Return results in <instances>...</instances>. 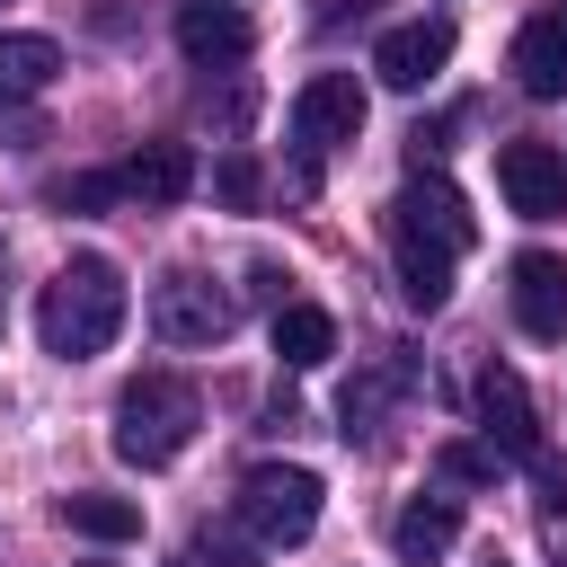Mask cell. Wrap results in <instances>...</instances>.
<instances>
[{
  "label": "cell",
  "mask_w": 567,
  "mask_h": 567,
  "mask_svg": "<svg viewBox=\"0 0 567 567\" xmlns=\"http://www.w3.org/2000/svg\"><path fill=\"white\" fill-rule=\"evenodd\" d=\"M284 284H292V275H284L275 257H257V266H248V292H257V301H275V310H284Z\"/></svg>",
  "instance_id": "23"
},
{
  "label": "cell",
  "mask_w": 567,
  "mask_h": 567,
  "mask_svg": "<svg viewBox=\"0 0 567 567\" xmlns=\"http://www.w3.org/2000/svg\"><path fill=\"white\" fill-rule=\"evenodd\" d=\"M443 62H452V18H408V27H381V44H372V80L399 97H416Z\"/></svg>",
  "instance_id": "8"
},
{
  "label": "cell",
  "mask_w": 567,
  "mask_h": 567,
  "mask_svg": "<svg viewBox=\"0 0 567 567\" xmlns=\"http://www.w3.org/2000/svg\"><path fill=\"white\" fill-rule=\"evenodd\" d=\"M487 567H505V558H487Z\"/></svg>",
  "instance_id": "26"
},
{
  "label": "cell",
  "mask_w": 567,
  "mask_h": 567,
  "mask_svg": "<svg viewBox=\"0 0 567 567\" xmlns=\"http://www.w3.org/2000/svg\"><path fill=\"white\" fill-rule=\"evenodd\" d=\"M461 540V496H408L399 523H390V549L399 567H443V549Z\"/></svg>",
  "instance_id": "13"
},
{
  "label": "cell",
  "mask_w": 567,
  "mask_h": 567,
  "mask_svg": "<svg viewBox=\"0 0 567 567\" xmlns=\"http://www.w3.org/2000/svg\"><path fill=\"white\" fill-rule=\"evenodd\" d=\"M532 470H540V505H549V523H558V514H567V470H558V461H532Z\"/></svg>",
  "instance_id": "24"
},
{
  "label": "cell",
  "mask_w": 567,
  "mask_h": 567,
  "mask_svg": "<svg viewBox=\"0 0 567 567\" xmlns=\"http://www.w3.org/2000/svg\"><path fill=\"white\" fill-rule=\"evenodd\" d=\"M257 549H266V540H221V532H204V540H195V567H257Z\"/></svg>",
  "instance_id": "21"
},
{
  "label": "cell",
  "mask_w": 567,
  "mask_h": 567,
  "mask_svg": "<svg viewBox=\"0 0 567 567\" xmlns=\"http://www.w3.org/2000/svg\"><path fill=\"white\" fill-rule=\"evenodd\" d=\"M115 177H124V195H133V204L168 213V204H186V195H195V151H186V142H142Z\"/></svg>",
  "instance_id": "12"
},
{
  "label": "cell",
  "mask_w": 567,
  "mask_h": 567,
  "mask_svg": "<svg viewBox=\"0 0 567 567\" xmlns=\"http://www.w3.org/2000/svg\"><path fill=\"white\" fill-rule=\"evenodd\" d=\"M186 567H195V558H186Z\"/></svg>",
  "instance_id": "27"
},
{
  "label": "cell",
  "mask_w": 567,
  "mask_h": 567,
  "mask_svg": "<svg viewBox=\"0 0 567 567\" xmlns=\"http://www.w3.org/2000/svg\"><path fill=\"white\" fill-rule=\"evenodd\" d=\"M275 354H284V372L328 363V354H337V319H328L319 301H284V310H275Z\"/></svg>",
  "instance_id": "15"
},
{
  "label": "cell",
  "mask_w": 567,
  "mask_h": 567,
  "mask_svg": "<svg viewBox=\"0 0 567 567\" xmlns=\"http://www.w3.org/2000/svg\"><path fill=\"white\" fill-rule=\"evenodd\" d=\"M62 523H71L80 540H106V549H115V540H142V505H133V496H106V487H71V496H62Z\"/></svg>",
  "instance_id": "16"
},
{
  "label": "cell",
  "mask_w": 567,
  "mask_h": 567,
  "mask_svg": "<svg viewBox=\"0 0 567 567\" xmlns=\"http://www.w3.org/2000/svg\"><path fill=\"white\" fill-rule=\"evenodd\" d=\"M0 328H9V284H0Z\"/></svg>",
  "instance_id": "25"
},
{
  "label": "cell",
  "mask_w": 567,
  "mask_h": 567,
  "mask_svg": "<svg viewBox=\"0 0 567 567\" xmlns=\"http://www.w3.org/2000/svg\"><path fill=\"white\" fill-rule=\"evenodd\" d=\"M478 239L470 204L443 186V177H408L390 195V248H399V292L408 310H443L452 301V257Z\"/></svg>",
  "instance_id": "1"
},
{
  "label": "cell",
  "mask_w": 567,
  "mask_h": 567,
  "mask_svg": "<svg viewBox=\"0 0 567 567\" xmlns=\"http://www.w3.org/2000/svg\"><path fill=\"white\" fill-rule=\"evenodd\" d=\"M399 390H408V363H399V354H390V363H372V372L346 390V443H354V434H381V408H390Z\"/></svg>",
  "instance_id": "18"
},
{
  "label": "cell",
  "mask_w": 567,
  "mask_h": 567,
  "mask_svg": "<svg viewBox=\"0 0 567 567\" xmlns=\"http://www.w3.org/2000/svg\"><path fill=\"white\" fill-rule=\"evenodd\" d=\"M230 319H239V301L213 275H195V266H177V275L151 284V328L168 346H213V337H230Z\"/></svg>",
  "instance_id": "6"
},
{
  "label": "cell",
  "mask_w": 567,
  "mask_h": 567,
  "mask_svg": "<svg viewBox=\"0 0 567 567\" xmlns=\"http://www.w3.org/2000/svg\"><path fill=\"white\" fill-rule=\"evenodd\" d=\"M230 514H239V532H248V540H266V549H301V540L319 532V478H310V470H292V461H266V470H248V478H239Z\"/></svg>",
  "instance_id": "4"
},
{
  "label": "cell",
  "mask_w": 567,
  "mask_h": 567,
  "mask_svg": "<svg viewBox=\"0 0 567 567\" xmlns=\"http://www.w3.org/2000/svg\"><path fill=\"white\" fill-rule=\"evenodd\" d=\"M248 18L230 9V0H186L177 9V53L195 62V71H230V62H248Z\"/></svg>",
  "instance_id": "11"
},
{
  "label": "cell",
  "mask_w": 567,
  "mask_h": 567,
  "mask_svg": "<svg viewBox=\"0 0 567 567\" xmlns=\"http://www.w3.org/2000/svg\"><path fill=\"white\" fill-rule=\"evenodd\" d=\"M221 195L230 204H257V159H221Z\"/></svg>",
  "instance_id": "22"
},
{
  "label": "cell",
  "mask_w": 567,
  "mask_h": 567,
  "mask_svg": "<svg viewBox=\"0 0 567 567\" xmlns=\"http://www.w3.org/2000/svg\"><path fill=\"white\" fill-rule=\"evenodd\" d=\"M505 62H514V80H523L532 97H567V18H532Z\"/></svg>",
  "instance_id": "14"
},
{
  "label": "cell",
  "mask_w": 567,
  "mask_h": 567,
  "mask_svg": "<svg viewBox=\"0 0 567 567\" xmlns=\"http://www.w3.org/2000/svg\"><path fill=\"white\" fill-rule=\"evenodd\" d=\"M363 133V80L354 71H310L301 97H292V151H301V177H319L328 151H346Z\"/></svg>",
  "instance_id": "5"
},
{
  "label": "cell",
  "mask_w": 567,
  "mask_h": 567,
  "mask_svg": "<svg viewBox=\"0 0 567 567\" xmlns=\"http://www.w3.org/2000/svg\"><path fill=\"white\" fill-rule=\"evenodd\" d=\"M478 425H487V443H496L505 461H540V416H532V390H523L505 363H487V372H478Z\"/></svg>",
  "instance_id": "10"
},
{
  "label": "cell",
  "mask_w": 567,
  "mask_h": 567,
  "mask_svg": "<svg viewBox=\"0 0 567 567\" xmlns=\"http://www.w3.org/2000/svg\"><path fill=\"white\" fill-rule=\"evenodd\" d=\"M115 195H124V177H115V168H80V177H62V186H53V204H62V213H97V204H115Z\"/></svg>",
  "instance_id": "19"
},
{
  "label": "cell",
  "mask_w": 567,
  "mask_h": 567,
  "mask_svg": "<svg viewBox=\"0 0 567 567\" xmlns=\"http://www.w3.org/2000/svg\"><path fill=\"white\" fill-rule=\"evenodd\" d=\"M496 461H505L496 443H443V478H470L478 487V478H496Z\"/></svg>",
  "instance_id": "20"
},
{
  "label": "cell",
  "mask_w": 567,
  "mask_h": 567,
  "mask_svg": "<svg viewBox=\"0 0 567 567\" xmlns=\"http://www.w3.org/2000/svg\"><path fill=\"white\" fill-rule=\"evenodd\" d=\"M53 71H62V44L53 35H0V97H44L53 89Z\"/></svg>",
  "instance_id": "17"
},
{
  "label": "cell",
  "mask_w": 567,
  "mask_h": 567,
  "mask_svg": "<svg viewBox=\"0 0 567 567\" xmlns=\"http://www.w3.org/2000/svg\"><path fill=\"white\" fill-rule=\"evenodd\" d=\"M496 186L523 221H558L567 213V151L558 142H505L496 151Z\"/></svg>",
  "instance_id": "7"
},
{
  "label": "cell",
  "mask_w": 567,
  "mask_h": 567,
  "mask_svg": "<svg viewBox=\"0 0 567 567\" xmlns=\"http://www.w3.org/2000/svg\"><path fill=\"white\" fill-rule=\"evenodd\" d=\"M195 425H204V399H195V381H177V372H133L124 390H115V461H133V470H168L186 443H195Z\"/></svg>",
  "instance_id": "3"
},
{
  "label": "cell",
  "mask_w": 567,
  "mask_h": 567,
  "mask_svg": "<svg viewBox=\"0 0 567 567\" xmlns=\"http://www.w3.org/2000/svg\"><path fill=\"white\" fill-rule=\"evenodd\" d=\"M115 328H124V275H115L106 257H71V266L44 284V301H35V337H44V354H62V363L106 354Z\"/></svg>",
  "instance_id": "2"
},
{
  "label": "cell",
  "mask_w": 567,
  "mask_h": 567,
  "mask_svg": "<svg viewBox=\"0 0 567 567\" xmlns=\"http://www.w3.org/2000/svg\"><path fill=\"white\" fill-rule=\"evenodd\" d=\"M505 301H514V328H523V337H540V346L567 337V266H558V257L523 248V257L505 266Z\"/></svg>",
  "instance_id": "9"
}]
</instances>
